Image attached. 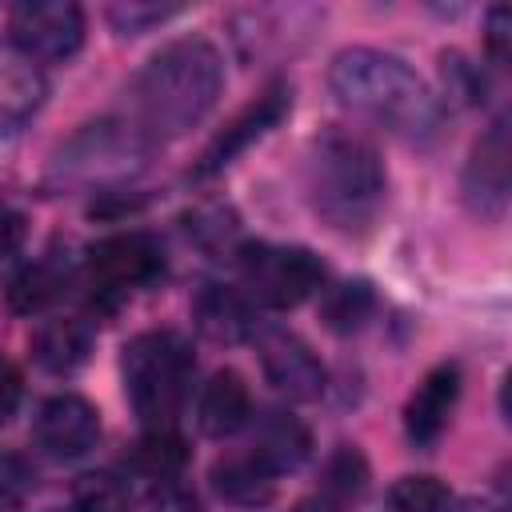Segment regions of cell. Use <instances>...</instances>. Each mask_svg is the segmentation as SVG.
I'll list each match as a JSON object with an SVG mask.
<instances>
[{
	"mask_svg": "<svg viewBox=\"0 0 512 512\" xmlns=\"http://www.w3.org/2000/svg\"><path fill=\"white\" fill-rule=\"evenodd\" d=\"M328 84L336 100L364 120L404 136L428 140L440 128V100L432 88L392 52L380 48H344L328 64Z\"/></svg>",
	"mask_w": 512,
	"mask_h": 512,
	"instance_id": "6da1fadb",
	"label": "cell"
},
{
	"mask_svg": "<svg viewBox=\"0 0 512 512\" xmlns=\"http://www.w3.org/2000/svg\"><path fill=\"white\" fill-rule=\"evenodd\" d=\"M220 88H224L220 52L200 36L172 40L132 80V108L140 120L136 128L144 136H184L212 112Z\"/></svg>",
	"mask_w": 512,
	"mask_h": 512,
	"instance_id": "7a4b0ae2",
	"label": "cell"
},
{
	"mask_svg": "<svg viewBox=\"0 0 512 512\" xmlns=\"http://www.w3.org/2000/svg\"><path fill=\"white\" fill-rule=\"evenodd\" d=\"M304 188L312 212L340 236H364L380 208H384V164L376 148L348 132V128H324L308 148Z\"/></svg>",
	"mask_w": 512,
	"mask_h": 512,
	"instance_id": "3957f363",
	"label": "cell"
},
{
	"mask_svg": "<svg viewBox=\"0 0 512 512\" xmlns=\"http://www.w3.org/2000/svg\"><path fill=\"white\" fill-rule=\"evenodd\" d=\"M192 368V348L176 332H144L124 344V392L148 428H172L176 412L188 400Z\"/></svg>",
	"mask_w": 512,
	"mask_h": 512,
	"instance_id": "277c9868",
	"label": "cell"
},
{
	"mask_svg": "<svg viewBox=\"0 0 512 512\" xmlns=\"http://www.w3.org/2000/svg\"><path fill=\"white\" fill-rule=\"evenodd\" d=\"M148 164V136L124 120H96L72 132L52 156V180L68 188H108Z\"/></svg>",
	"mask_w": 512,
	"mask_h": 512,
	"instance_id": "5b68a950",
	"label": "cell"
},
{
	"mask_svg": "<svg viewBox=\"0 0 512 512\" xmlns=\"http://www.w3.org/2000/svg\"><path fill=\"white\" fill-rule=\"evenodd\" d=\"M248 292L268 308H296L324 284V264L296 244H244L236 252Z\"/></svg>",
	"mask_w": 512,
	"mask_h": 512,
	"instance_id": "8992f818",
	"label": "cell"
},
{
	"mask_svg": "<svg viewBox=\"0 0 512 512\" xmlns=\"http://www.w3.org/2000/svg\"><path fill=\"white\" fill-rule=\"evenodd\" d=\"M12 48L32 64H64L84 44V12L72 0H28L8 20Z\"/></svg>",
	"mask_w": 512,
	"mask_h": 512,
	"instance_id": "52a82bcc",
	"label": "cell"
},
{
	"mask_svg": "<svg viewBox=\"0 0 512 512\" xmlns=\"http://www.w3.org/2000/svg\"><path fill=\"white\" fill-rule=\"evenodd\" d=\"M160 272L164 256L144 232H116L88 252V284L104 304H120L136 288L152 284Z\"/></svg>",
	"mask_w": 512,
	"mask_h": 512,
	"instance_id": "ba28073f",
	"label": "cell"
},
{
	"mask_svg": "<svg viewBox=\"0 0 512 512\" xmlns=\"http://www.w3.org/2000/svg\"><path fill=\"white\" fill-rule=\"evenodd\" d=\"M508 184H512V144H508V124L496 120L468 152V164L460 176V196L472 216L500 220L508 208Z\"/></svg>",
	"mask_w": 512,
	"mask_h": 512,
	"instance_id": "9c48e42d",
	"label": "cell"
},
{
	"mask_svg": "<svg viewBox=\"0 0 512 512\" xmlns=\"http://www.w3.org/2000/svg\"><path fill=\"white\" fill-rule=\"evenodd\" d=\"M288 108H292V88H288L284 80H272L248 108H240V112L212 136V144L204 148L196 172H200V176H212V172L228 168L248 144H256L260 136H268V132L288 116Z\"/></svg>",
	"mask_w": 512,
	"mask_h": 512,
	"instance_id": "30bf717a",
	"label": "cell"
},
{
	"mask_svg": "<svg viewBox=\"0 0 512 512\" xmlns=\"http://www.w3.org/2000/svg\"><path fill=\"white\" fill-rule=\"evenodd\" d=\"M260 368H264L268 384L296 404L320 400L328 388V372H324L320 356L296 332H284V328L260 336Z\"/></svg>",
	"mask_w": 512,
	"mask_h": 512,
	"instance_id": "8fae6325",
	"label": "cell"
},
{
	"mask_svg": "<svg viewBox=\"0 0 512 512\" xmlns=\"http://www.w3.org/2000/svg\"><path fill=\"white\" fill-rule=\"evenodd\" d=\"M36 444L56 460H76L96 448L100 440V412L84 396H52L36 412Z\"/></svg>",
	"mask_w": 512,
	"mask_h": 512,
	"instance_id": "7c38bea8",
	"label": "cell"
},
{
	"mask_svg": "<svg viewBox=\"0 0 512 512\" xmlns=\"http://www.w3.org/2000/svg\"><path fill=\"white\" fill-rule=\"evenodd\" d=\"M456 400H460V368L456 364H436L416 384V392L408 396V408H404L408 440L416 448H432L440 440V432L448 428V420L456 412Z\"/></svg>",
	"mask_w": 512,
	"mask_h": 512,
	"instance_id": "4fadbf2b",
	"label": "cell"
},
{
	"mask_svg": "<svg viewBox=\"0 0 512 512\" xmlns=\"http://www.w3.org/2000/svg\"><path fill=\"white\" fill-rule=\"evenodd\" d=\"M248 416H252V392H248L244 376L232 372V368H220L200 392V428H204V436L224 440V436L240 432L248 424Z\"/></svg>",
	"mask_w": 512,
	"mask_h": 512,
	"instance_id": "5bb4252c",
	"label": "cell"
},
{
	"mask_svg": "<svg viewBox=\"0 0 512 512\" xmlns=\"http://www.w3.org/2000/svg\"><path fill=\"white\" fill-rule=\"evenodd\" d=\"M44 104V76L40 68L20 56L12 44H0V128H16L36 116Z\"/></svg>",
	"mask_w": 512,
	"mask_h": 512,
	"instance_id": "9a60e30c",
	"label": "cell"
},
{
	"mask_svg": "<svg viewBox=\"0 0 512 512\" xmlns=\"http://www.w3.org/2000/svg\"><path fill=\"white\" fill-rule=\"evenodd\" d=\"M88 352H92V324H84L80 316L48 320L32 336V360L44 372H56V376L76 372L88 360Z\"/></svg>",
	"mask_w": 512,
	"mask_h": 512,
	"instance_id": "2e32d148",
	"label": "cell"
},
{
	"mask_svg": "<svg viewBox=\"0 0 512 512\" xmlns=\"http://www.w3.org/2000/svg\"><path fill=\"white\" fill-rule=\"evenodd\" d=\"M308 452H312V436H308V428H304L296 416H288V412H268V416L256 424L252 456H256L272 476L300 468V464L308 460Z\"/></svg>",
	"mask_w": 512,
	"mask_h": 512,
	"instance_id": "e0dca14e",
	"label": "cell"
},
{
	"mask_svg": "<svg viewBox=\"0 0 512 512\" xmlns=\"http://www.w3.org/2000/svg\"><path fill=\"white\" fill-rule=\"evenodd\" d=\"M192 320L216 344H236V340H244L252 332V312H248L244 296L232 292V288H224V284H204L196 292Z\"/></svg>",
	"mask_w": 512,
	"mask_h": 512,
	"instance_id": "ac0fdd59",
	"label": "cell"
},
{
	"mask_svg": "<svg viewBox=\"0 0 512 512\" xmlns=\"http://www.w3.org/2000/svg\"><path fill=\"white\" fill-rule=\"evenodd\" d=\"M212 488L220 492V500L240 504V508H256L268 504L276 496V476L248 452V456H228L212 464Z\"/></svg>",
	"mask_w": 512,
	"mask_h": 512,
	"instance_id": "d6986e66",
	"label": "cell"
},
{
	"mask_svg": "<svg viewBox=\"0 0 512 512\" xmlns=\"http://www.w3.org/2000/svg\"><path fill=\"white\" fill-rule=\"evenodd\" d=\"M64 288H68V264H60L56 256H44V260H36V264H28L24 272L12 276L8 308L20 312V316L44 312L64 296Z\"/></svg>",
	"mask_w": 512,
	"mask_h": 512,
	"instance_id": "ffe728a7",
	"label": "cell"
},
{
	"mask_svg": "<svg viewBox=\"0 0 512 512\" xmlns=\"http://www.w3.org/2000/svg\"><path fill=\"white\" fill-rule=\"evenodd\" d=\"M184 228L192 236V244H200L204 252L212 256H236L244 244H240V224H236V212L224 208V204H200L184 216Z\"/></svg>",
	"mask_w": 512,
	"mask_h": 512,
	"instance_id": "44dd1931",
	"label": "cell"
},
{
	"mask_svg": "<svg viewBox=\"0 0 512 512\" xmlns=\"http://www.w3.org/2000/svg\"><path fill=\"white\" fill-rule=\"evenodd\" d=\"M184 460H188V448L172 428H148L132 448V468L152 480H176Z\"/></svg>",
	"mask_w": 512,
	"mask_h": 512,
	"instance_id": "7402d4cb",
	"label": "cell"
},
{
	"mask_svg": "<svg viewBox=\"0 0 512 512\" xmlns=\"http://www.w3.org/2000/svg\"><path fill=\"white\" fill-rule=\"evenodd\" d=\"M76 512H132V492L112 472H84L72 484Z\"/></svg>",
	"mask_w": 512,
	"mask_h": 512,
	"instance_id": "603a6c76",
	"label": "cell"
},
{
	"mask_svg": "<svg viewBox=\"0 0 512 512\" xmlns=\"http://www.w3.org/2000/svg\"><path fill=\"white\" fill-rule=\"evenodd\" d=\"M324 504H348L368 488V464L356 448H340L328 464H324Z\"/></svg>",
	"mask_w": 512,
	"mask_h": 512,
	"instance_id": "cb8c5ba5",
	"label": "cell"
},
{
	"mask_svg": "<svg viewBox=\"0 0 512 512\" xmlns=\"http://www.w3.org/2000/svg\"><path fill=\"white\" fill-rule=\"evenodd\" d=\"M392 512H448L452 496L436 476H400L388 492Z\"/></svg>",
	"mask_w": 512,
	"mask_h": 512,
	"instance_id": "d4e9b609",
	"label": "cell"
},
{
	"mask_svg": "<svg viewBox=\"0 0 512 512\" xmlns=\"http://www.w3.org/2000/svg\"><path fill=\"white\" fill-rule=\"evenodd\" d=\"M368 312H372V288H368L364 280L340 284V288L324 300V320H328L332 332H352V328H360V324L368 320Z\"/></svg>",
	"mask_w": 512,
	"mask_h": 512,
	"instance_id": "484cf974",
	"label": "cell"
},
{
	"mask_svg": "<svg viewBox=\"0 0 512 512\" xmlns=\"http://www.w3.org/2000/svg\"><path fill=\"white\" fill-rule=\"evenodd\" d=\"M180 12V4H152V0H128V4H112L108 8V24L120 36H140L164 20H172Z\"/></svg>",
	"mask_w": 512,
	"mask_h": 512,
	"instance_id": "4316f807",
	"label": "cell"
},
{
	"mask_svg": "<svg viewBox=\"0 0 512 512\" xmlns=\"http://www.w3.org/2000/svg\"><path fill=\"white\" fill-rule=\"evenodd\" d=\"M444 76H448V92L460 100H484V76L460 60V56H444Z\"/></svg>",
	"mask_w": 512,
	"mask_h": 512,
	"instance_id": "83f0119b",
	"label": "cell"
},
{
	"mask_svg": "<svg viewBox=\"0 0 512 512\" xmlns=\"http://www.w3.org/2000/svg\"><path fill=\"white\" fill-rule=\"evenodd\" d=\"M484 40H488V52L496 64H504L512 56V8L508 4H496L488 12V24H484Z\"/></svg>",
	"mask_w": 512,
	"mask_h": 512,
	"instance_id": "f1b7e54d",
	"label": "cell"
},
{
	"mask_svg": "<svg viewBox=\"0 0 512 512\" xmlns=\"http://www.w3.org/2000/svg\"><path fill=\"white\" fill-rule=\"evenodd\" d=\"M148 512H200V500H196L184 484H176V480H160L156 492H152Z\"/></svg>",
	"mask_w": 512,
	"mask_h": 512,
	"instance_id": "f546056e",
	"label": "cell"
},
{
	"mask_svg": "<svg viewBox=\"0 0 512 512\" xmlns=\"http://www.w3.org/2000/svg\"><path fill=\"white\" fill-rule=\"evenodd\" d=\"M24 236H28V220H24L16 208L0 204V260L16 256L20 244H24Z\"/></svg>",
	"mask_w": 512,
	"mask_h": 512,
	"instance_id": "4dcf8cb0",
	"label": "cell"
},
{
	"mask_svg": "<svg viewBox=\"0 0 512 512\" xmlns=\"http://www.w3.org/2000/svg\"><path fill=\"white\" fill-rule=\"evenodd\" d=\"M20 392H24V380H20V368L12 364V360H4L0 356V424L16 412V404H20Z\"/></svg>",
	"mask_w": 512,
	"mask_h": 512,
	"instance_id": "1f68e13d",
	"label": "cell"
},
{
	"mask_svg": "<svg viewBox=\"0 0 512 512\" xmlns=\"http://www.w3.org/2000/svg\"><path fill=\"white\" fill-rule=\"evenodd\" d=\"M292 512H336L332 504H324V500H304V504H296Z\"/></svg>",
	"mask_w": 512,
	"mask_h": 512,
	"instance_id": "d6a6232c",
	"label": "cell"
},
{
	"mask_svg": "<svg viewBox=\"0 0 512 512\" xmlns=\"http://www.w3.org/2000/svg\"><path fill=\"white\" fill-rule=\"evenodd\" d=\"M0 512H20V500L8 488H0Z\"/></svg>",
	"mask_w": 512,
	"mask_h": 512,
	"instance_id": "836d02e7",
	"label": "cell"
},
{
	"mask_svg": "<svg viewBox=\"0 0 512 512\" xmlns=\"http://www.w3.org/2000/svg\"><path fill=\"white\" fill-rule=\"evenodd\" d=\"M456 512H488V508H484V504H476V500H472V504H460V508H456Z\"/></svg>",
	"mask_w": 512,
	"mask_h": 512,
	"instance_id": "e575fe53",
	"label": "cell"
}]
</instances>
